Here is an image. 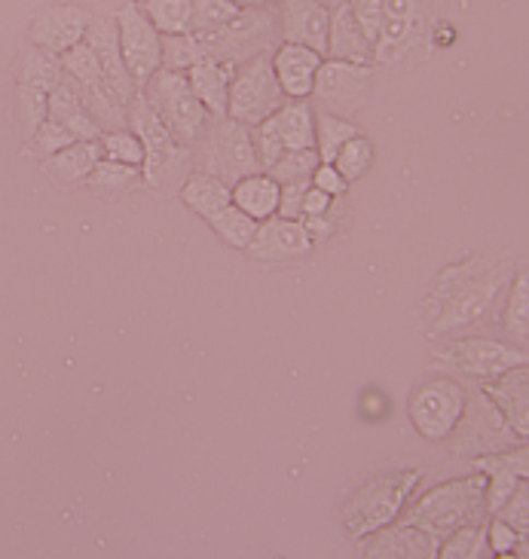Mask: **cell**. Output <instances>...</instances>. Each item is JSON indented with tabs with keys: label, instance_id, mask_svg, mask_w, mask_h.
Instances as JSON below:
<instances>
[{
	"label": "cell",
	"instance_id": "obj_42",
	"mask_svg": "<svg viewBox=\"0 0 529 559\" xmlns=\"http://www.w3.org/2000/svg\"><path fill=\"white\" fill-rule=\"evenodd\" d=\"M71 144H77L74 135L61 126L59 120H49L46 117L44 126L34 132V138L31 141H25V151H22V156H34V159H46V156H52V153H59L61 147H71Z\"/></svg>",
	"mask_w": 529,
	"mask_h": 559
},
{
	"label": "cell",
	"instance_id": "obj_41",
	"mask_svg": "<svg viewBox=\"0 0 529 559\" xmlns=\"http://www.w3.org/2000/svg\"><path fill=\"white\" fill-rule=\"evenodd\" d=\"M318 163H321V159H318L316 147H309V151H285L267 175H272L279 183L309 181L313 171L318 168Z\"/></svg>",
	"mask_w": 529,
	"mask_h": 559
},
{
	"label": "cell",
	"instance_id": "obj_3",
	"mask_svg": "<svg viewBox=\"0 0 529 559\" xmlns=\"http://www.w3.org/2000/svg\"><path fill=\"white\" fill-rule=\"evenodd\" d=\"M435 0H386V15L374 44L377 68L410 71L425 61L432 49V25H435Z\"/></svg>",
	"mask_w": 529,
	"mask_h": 559
},
{
	"label": "cell",
	"instance_id": "obj_30",
	"mask_svg": "<svg viewBox=\"0 0 529 559\" xmlns=\"http://www.w3.org/2000/svg\"><path fill=\"white\" fill-rule=\"evenodd\" d=\"M141 183H144L141 166H126V163H114V159H102L86 178V187L92 193L107 199V202H120L122 197L138 190Z\"/></svg>",
	"mask_w": 529,
	"mask_h": 559
},
{
	"label": "cell",
	"instance_id": "obj_52",
	"mask_svg": "<svg viewBox=\"0 0 529 559\" xmlns=\"http://www.w3.org/2000/svg\"><path fill=\"white\" fill-rule=\"evenodd\" d=\"M132 3H141V0H132Z\"/></svg>",
	"mask_w": 529,
	"mask_h": 559
},
{
	"label": "cell",
	"instance_id": "obj_37",
	"mask_svg": "<svg viewBox=\"0 0 529 559\" xmlns=\"http://www.w3.org/2000/svg\"><path fill=\"white\" fill-rule=\"evenodd\" d=\"M484 523H471V526H462V530H456L454 535H447L438 545V559L493 557V554H490V545H486Z\"/></svg>",
	"mask_w": 529,
	"mask_h": 559
},
{
	"label": "cell",
	"instance_id": "obj_9",
	"mask_svg": "<svg viewBox=\"0 0 529 559\" xmlns=\"http://www.w3.org/2000/svg\"><path fill=\"white\" fill-rule=\"evenodd\" d=\"M371 95H374V64L325 59L318 68L309 105L316 114L355 120L371 105Z\"/></svg>",
	"mask_w": 529,
	"mask_h": 559
},
{
	"label": "cell",
	"instance_id": "obj_49",
	"mask_svg": "<svg viewBox=\"0 0 529 559\" xmlns=\"http://www.w3.org/2000/svg\"><path fill=\"white\" fill-rule=\"evenodd\" d=\"M333 202L337 199L328 197V193H321L318 187L309 183V190H306V197H303V217H318V214H328L333 209Z\"/></svg>",
	"mask_w": 529,
	"mask_h": 559
},
{
	"label": "cell",
	"instance_id": "obj_45",
	"mask_svg": "<svg viewBox=\"0 0 529 559\" xmlns=\"http://www.w3.org/2000/svg\"><path fill=\"white\" fill-rule=\"evenodd\" d=\"M349 10H352L355 22L367 34V40L377 44L379 28H383V15H386V0H349Z\"/></svg>",
	"mask_w": 529,
	"mask_h": 559
},
{
	"label": "cell",
	"instance_id": "obj_44",
	"mask_svg": "<svg viewBox=\"0 0 529 559\" xmlns=\"http://www.w3.org/2000/svg\"><path fill=\"white\" fill-rule=\"evenodd\" d=\"M484 535L493 557H508V554L517 547V542H520V538H527V535H520L512 523H505V520L496 514L490 516V520L484 523Z\"/></svg>",
	"mask_w": 529,
	"mask_h": 559
},
{
	"label": "cell",
	"instance_id": "obj_14",
	"mask_svg": "<svg viewBox=\"0 0 529 559\" xmlns=\"http://www.w3.org/2000/svg\"><path fill=\"white\" fill-rule=\"evenodd\" d=\"M114 22H117L122 61H126L138 90H144L148 80L163 68V34L153 28L151 19L141 13V7L132 0L120 7Z\"/></svg>",
	"mask_w": 529,
	"mask_h": 559
},
{
	"label": "cell",
	"instance_id": "obj_23",
	"mask_svg": "<svg viewBox=\"0 0 529 559\" xmlns=\"http://www.w3.org/2000/svg\"><path fill=\"white\" fill-rule=\"evenodd\" d=\"M105 156H102V141H77L71 147H61L59 153L40 159L44 175L52 183H59L64 190L86 183L92 175V168L98 166Z\"/></svg>",
	"mask_w": 529,
	"mask_h": 559
},
{
	"label": "cell",
	"instance_id": "obj_16",
	"mask_svg": "<svg viewBox=\"0 0 529 559\" xmlns=\"http://www.w3.org/2000/svg\"><path fill=\"white\" fill-rule=\"evenodd\" d=\"M316 242L309 239V233L301 221H287V217H270L260 221L258 233L251 245L245 248L243 254L255 263H267V266H282V263H301L313 254Z\"/></svg>",
	"mask_w": 529,
	"mask_h": 559
},
{
	"label": "cell",
	"instance_id": "obj_5",
	"mask_svg": "<svg viewBox=\"0 0 529 559\" xmlns=\"http://www.w3.org/2000/svg\"><path fill=\"white\" fill-rule=\"evenodd\" d=\"M401 523L420 526L428 532L435 542H444L447 535H454L462 526L471 523H484L486 501H484V474H469L450 484L435 486L432 492H425L416 504L404 508V514L398 516Z\"/></svg>",
	"mask_w": 529,
	"mask_h": 559
},
{
	"label": "cell",
	"instance_id": "obj_10",
	"mask_svg": "<svg viewBox=\"0 0 529 559\" xmlns=\"http://www.w3.org/2000/svg\"><path fill=\"white\" fill-rule=\"evenodd\" d=\"M466 404H469V392L456 379L428 377L410 394V425L428 443H447L466 413Z\"/></svg>",
	"mask_w": 529,
	"mask_h": 559
},
{
	"label": "cell",
	"instance_id": "obj_27",
	"mask_svg": "<svg viewBox=\"0 0 529 559\" xmlns=\"http://www.w3.org/2000/svg\"><path fill=\"white\" fill-rule=\"evenodd\" d=\"M279 193H282V183L275 181L267 171H255V175H245L239 181L233 183V205L243 209L248 217L255 221H270L279 212Z\"/></svg>",
	"mask_w": 529,
	"mask_h": 559
},
{
	"label": "cell",
	"instance_id": "obj_32",
	"mask_svg": "<svg viewBox=\"0 0 529 559\" xmlns=\"http://www.w3.org/2000/svg\"><path fill=\"white\" fill-rule=\"evenodd\" d=\"M502 328L505 333L517 340L520 346L527 343L529 336V273L520 270L515 275V282L508 287V302H505V312H502Z\"/></svg>",
	"mask_w": 529,
	"mask_h": 559
},
{
	"label": "cell",
	"instance_id": "obj_24",
	"mask_svg": "<svg viewBox=\"0 0 529 559\" xmlns=\"http://www.w3.org/2000/svg\"><path fill=\"white\" fill-rule=\"evenodd\" d=\"M325 59L352 61V64H371V59H374V44L367 40V34L362 31V25L355 22V15L349 10V0L331 10Z\"/></svg>",
	"mask_w": 529,
	"mask_h": 559
},
{
	"label": "cell",
	"instance_id": "obj_25",
	"mask_svg": "<svg viewBox=\"0 0 529 559\" xmlns=\"http://www.w3.org/2000/svg\"><path fill=\"white\" fill-rule=\"evenodd\" d=\"M184 74H187V83H190L193 95L212 117H227L230 83H233V74H236V64L209 56V59H202Z\"/></svg>",
	"mask_w": 529,
	"mask_h": 559
},
{
	"label": "cell",
	"instance_id": "obj_31",
	"mask_svg": "<svg viewBox=\"0 0 529 559\" xmlns=\"http://www.w3.org/2000/svg\"><path fill=\"white\" fill-rule=\"evenodd\" d=\"M46 114H49V92L37 90V86H25V83H15L13 129L22 144L31 141L34 132L44 126Z\"/></svg>",
	"mask_w": 529,
	"mask_h": 559
},
{
	"label": "cell",
	"instance_id": "obj_40",
	"mask_svg": "<svg viewBox=\"0 0 529 559\" xmlns=\"http://www.w3.org/2000/svg\"><path fill=\"white\" fill-rule=\"evenodd\" d=\"M102 156L114 159V163H126V166H141L144 163V144L138 141L132 129H110L102 132Z\"/></svg>",
	"mask_w": 529,
	"mask_h": 559
},
{
	"label": "cell",
	"instance_id": "obj_4",
	"mask_svg": "<svg viewBox=\"0 0 529 559\" xmlns=\"http://www.w3.org/2000/svg\"><path fill=\"white\" fill-rule=\"evenodd\" d=\"M423 477V468H395L358 486L343 504V526L352 542H362L367 535L392 526L404 514Z\"/></svg>",
	"mask_w": 529,
	"mask_h": 559
},
{
	"label": "cell",
	"instance_id": "obj_39",
	"mask_svg": "<svg viewBox=\"0 0 529 559\" xmlns=\"http://www.w3.org/2000/svg\"><path fill=\"white\" fill-rule=\"evenodd\" d=\"M239 13L233 0H190V31L193 34H212L224 28Z\"/></svg>",
	"mask_w": 529,
	"mask_h": 559
},
{
	"label": "cell",
	"instance_id": "obj_18",
	"mask_svg": "<svg viewBox=\"0 0 529 559\" xmlns=\"http://www.w3.org/2000/svg\"><path fill=\"white\" fill-rule=\"evenodd\" d=\"M331 10L321 0H279V34L282 44L309 46L325 56Z\"/></svg>",
	"mask_w": 529,
	"mask_h": 559
},
{
	"label": "cell",
	"instance_id": "obj_43",
	"mask_svg": "<svg viewBox=\"0 0 529 559\" xmlns=\"http://www.w3.org/2000/svg\"><path fill=\"white\" fill-rule=\"evenodd\" d=\"M301 224L309 233V239L316 245L331 242L333 236H340L349 227V212L340 209V199L333 202V209L328 214H318V217H301Z\"/></svg>",
	"mask_w": 529,
	"mask_h": 559
},
{
	"label": "cell",
	"instance_id": "obj_2",
	"mask_svg": "<svg viewBox=\"0 0 529 559\" xmlns=\"http://www.w3.org/2000/svg\"><path fill=\"white\" fill-rule=\"evenodd\" d=\"M126 122L144 144V163H141L144 183L160 193H172V190L178 193V187L193 171V151L172 135V129L156 114V107L148 102L144 92H138L126 105Z\"/></svg>",
	"mask_w": 529,
	"mask_h": 559
},
{
	"label": "cell",
	"instance_id": "obj_8",
	"mask_svg": "<svg viewBox=\"0 0 529 559\" xmlns=\"http://www.w3.org/2000/svg\"><path fill=\"white\" fill-rule=\"evenodd\" d=\"M141 92H144L148 102L156 107V114L166 120V126L172 129V135L178 138L184 147L193 151V144H197L199 138H202V132L209 129L212 114H209V110L202 107V102L193 95L190 83H187V74L160 68Z\"/></svg>",
	"mask_w": 529,
	"mask_h": 559
},
{
	"label": "cell",
	"instance_id": "obj_28",
	"mask_svg": "<svg viewBox=\"0 0 529 559\" xmlns=\"http://www.w3.org/2000/svg\"><path fill=\"white\" fill-rule=\"evenodd\" d=\"M178 199L190 212L209 221L212 214L227 209L233 202V187L221 178H214V175H205V171H190L187 181L178 187Z\"/></svg>",
	"mask_w": 529,
	"mask_h": 559
},
{
	"label": "cell",
	"instance_id": "obj_17",
	"mask_svg": "<svg viewBox=\"0 0 529 559\" xmlns=\"http://www.w3.org/2000/svg\"><path fill=\"white\" fill-rule=\"evenodd\" d=\"M469 462L478 474H484L486 516L496 514L502 504L515 496V489L527 480L529 474L527 443L512 447V450H499V453L478 455V459H469Z\"/></svg>",
	"mask_w": 529,
	"mask_h": 559
},
{
	"label": "cell",
	"instance_id": "obj_29",
	"mask_svg": "<svg viewBox=\"0 0 529 559\" xmlns=\"http://www.w3.org/2000/svg\"><path fill=\"white\" fill-rule=\"evenodd\" d=\"M15 83H25V86H37V90L52 92L59 86V80L64 76L61 71L59 56L46 52L40 46L34 44H22V49L15 52Z\"/></svg>",
	"mask_w": 529,
	"mask_h": 559
},
{
	"label": "cell",
	"instance_id": "obj_50",
	"mask_svg": "<svg viewBox=\"0 0 529 559\" xmlns=\"http://www.w3.org/2000/svg\"><path fill=\"white\" fill-rule=\"evenodd\" d=\"M239 10H251V7H275L279 0H233Z\"/></svg>",
	"mask_w": 529,
	"mask_h": 559
},
{
	"label": "cell",
	"instance_id": "obj_20",
	"mask_svg": "<svg viewBox=\"0 0 529 559\" xmlns=\"http://www.w3.org/2000/svg\"><path fill=\"white\" fill-rule=\"evenodd\" d=\"M364 557L377 559H438V542L420 526L395 520L392 526L374 532L358 542Z\"/></svg>",
	"mask_w": 529,
	"mask_h": 559
},
{
	"label": "cell",
	"instance_id": "obj_15",
	"mask_svg": "<svg viewBox=\"0 0 529 559\" xmlns=\"http://www.w3.org/2000/svg\"><path fill=\"white\" fill-rule=\"evenodd\" d=\"M92 19L95 15L80 3H46L31 15L28 44L40 46L52 56H61V52H68V49H74L77 44L86 40Z\"/></svg>",
	"mask_w": 529,
	"mask_h": 559
},
{
	"label": "cell",
	"instance_id": "obj_19",
	"mask_svg": "<svg viewBox=\"0 0 529 559\" xmlns=\"http://www.w3.org/2000/svg\"><path fill=\"white\" fill-rule=\"evenodd\" d=\"M86 44L92 46L95 59H98V68H102V76L105 83L114 90V95L120 98L122 105H129L136 98L138 86L126 61H122V49H120V37H117V22L114 19H92L90 31H86Z\"/></svg>",
	"mask_w": 529,
	"mask_h": 559
},
{
	"label": "cell",
	"instance_id": "obj_12",
	"mask_svg": "<svg viewBox=\"0 0 529 559\" xmlns=\"http://www.w3.org/2000/svg\"><path fill=\"white\" fill-rule=\"evenodd\" d=\"M291 102L272 71V52L255 56V59L236 64V74L230 83L227 117L243 126H258L270 120L279 107Z\"/></svg>",
	"mask_w": 529,
	"mask_h": 559
},
{
	"label": "cell",
	"instance_id": "obj_33",
	"mask_svg": "<svg viewBox=\"0 0 529 559\" xmlns=\"http://www.w3.org/2000/svg\"><path fill=\"white\" fill-rule=\"evenodd\" d=\"M209 227L218 233V239H224L230 248H236V251H245L251 239H255V233H258V221L255 217H248L243 209H236L233 202H230L227 209H221L218 214L209 217Z\"/></svg>",
	"mask_w": 529,
	"mask_h": 559
},
{
	"label": "cell",
	"instance_id": "obj_22",
	"mask_svg": "<svg viewBox=\"0 0 529 559\" xmlns=\"http://www.w3.org/2000/svg\"><path fill=\"white\" fill-rule=\"evenodd\" d=\"M481 392L496 404L502 416H505V423L512 425L517 431V438L527 440L529 438V370L527 364H520V367H512L508 373H502V377L490 379L484 382V389Z\"/></svg>",
	"mask_w": 529,
	"mask_h": 559
},
{
	"label": "cell",
	"instance_id": "obj_36",
	"mask_svg": "<svg viewBox=\"0 0 529 559\" xmlns=\"http://www.w3.org/2000/svg\"><path fill=\"white\" fill-rule=\"evenodd\" d=\"M355 135H358V126L352 120L331 117V114H316V153L321 163H333L340 147Z\"/></svg>",
	"mask_w": 529,
	"mask_h": 559
},
{
	"label": "cell",
	"instance_id": "obj_1",
	"mask_svg": "<svg viewBox=\"0 0 529 559\" xmlns=\"http://www.w3.org/2000/svg\"><path fill=\"white\" fill-rule=\"evenodd\" d=\"M515 275L517 266L502 254H469L444 266L416 306V324L425 340L438 343L454 333L486 328Z\"/></svg>",
	"mask_w": 529,
	"mask_h": 559
},
{
	"label": "cell",
	"instance_id": "obj_26",
	"mask_svg": "<svg viewBox=\"0 0 529 559\" xmlns=\"http://www.w3.org/2000/svg\"><path fill=\"white\" fill-rule=\"evenodd\" d=\"M279 141L285 144V151H309L316 147V110L309 105V98L303 102H285L272 114L270 120H263Z\"/></svg>",
	"mask_w": 529,
	"mask_h": 559
},
{
	"label": "cell",
	"instance_id": "obj_21",
	"mask_svg": "<svg viewBox=\"0 0 529 559\" xmlns=\"http://www.w3.org/2000/svg\"><path fill=\"white\" fill-rule=\"evenodd\" d=\"M321 61H325V56L309 49V46L279 44L272 49V71H275V80L291 102H303L313 95Z\"/></svg>",
	"mask_w": 529,
	"mask_h": 559
},
{
	"label": "cell",
	"instance_id": "obj_34",
	"mask_svg": "<svg viewBox=\"0 0 529 559\" xmlns=\"http://www.w3.org/2000/svg\"><path fill=\"white\" fill-rule=\"evenodd\" d=\"M138 7L160 34H187L190 31V0H141Z\"/></svg>",
	"mask_w": 529,
	"mask_h": 559
},
{
	"label": "cell",
	"instance_id": "obj_47",
	"mask_svg": "<svg viewBox=\"0 0 529 559\" xmlns=\"http://www.w3.org/2000/svg\"><path fill=\"white\" fill-rule=\"evenodd\" d=\"M309 183H313V187H318L321 193H328V197H333V199H346L349 187H352V183H349L346 178H343V175L333 168V163H318V168L313 171Z\"/></svg>",
	"mask_w": 529,
	"mask_h": 559
},
{
	"label": "cell",
	"instance_id": "obj_13",
	"mask_svg": "<svg viewBox=\"0 0 529 559\" xmlns=\"http://www.w3.org/2000/svg\"><path fill=\"white\" fill-rule=\"evenodd\" d=\"M447 440H450V450H454L456 459H478V455L499 453V450H512V447L527 443V440L517 438L515 428L505 423V416L484 392L469 397L462 419Z\"/></svg>",
	"mask_w": 529,
	"mask_h": 559
},
{
	"label": "cell",
	"instance_id": "obj_48",
	"mask_svg": "<svg viewBox=\"0 0 529 559\" xmlns=\"http://www.w3.org/2000/svg\"><path fill=\"white\" fill-rule=\"evenodd\" d=\"M309 190V181H294L282 183V193H279V217H287V221H301L303 217V197Z\"/></svg>",
	"mask_w": 529,
	"mask_h": 559
},
{
	"label": "cell",
	"instance_id": "obj_6",
	"mask_svg": "<svg viewBox=\"0 0 529 559\" xmlns=\"http://www.w3.org/2000/svg\"><path fill=\"white\" fill-rule=\"evenodd\" d=\"M193 171L214 175L230 187L245 175L260 171L255 144H251V129L230 117H212L209 129L193 144Z\"/></svg>",
	"mask_w": 529,
	"mask_h": 559
},
{
	"label": "cell",
	"instance_id": "obj_11",
	"mask_svg": "<svg viewBox=\"0 0 529 559\" xmlns=\"http://www.w3.org/2000/svg\"><path fill=\"white\" fill-rule=\"evenodd\" d=\"M432 358L478 382H490L508 373L512 367L529 361L527 348L517 343H502L490 336H456V333L444 336V346L432 343Z\"/></svg>",
	"mask_w": 529,
	"mask_h": 559
},
{
	"label": "cell",
	"instance_id": "obj_7",
	"mask_svg": "<svg viewBox=\"0 0 529 559\" xmlns=\"http://www.w3.org/2000/svg\"><path fill=\"white\" fill-rule=\"evenodd\" d=\"M205 52L212 59L230 61V64H243V61L272 52L275 44L282 40L279 34V3L275 7H251L239 10L233 22L212 34H197Z\"/></svg>",
	"mask_w": 529,
	"mask_h": 559
},
{
	"label": "cell",
	"instance_id": "obj_46",
	"mask_svg": "<svg viewBox=\"0 0 529 559\" xmlns=\"http://www.w3.org/2000/svg\"><path fill=\"white\" fill-rule=\"evenodd\" d=\"M496 516H502L505 523H512L520 535H527L529 532V492H527V480L517 486L515 496L502 504L499 511H496Z\"/></svg>",
	"mask_w": 529,
	"mask_h": 559
},
{
	"label": "cell",
	"instance_id": "obj_35",
	"mask_svg": "<svg viewBox=\"0 0 529 559\" xmlns=\"http://www.w3.org/2000/svg\"><path fill=\"white\" fill-rule=\"evenodd\" d=\"M202 59H209L205 46L199 40L193 31L187 34H163V68L166 71H190L193 64Z\"/></svg>",
	"mask_w": 529,
	"mask_h": 559
},
{
	"label": "cell",
	"instance_id": "obj_38",
	"mask_svg": "<svg viewBox=\"0 0 529 559\" xmlns=\"http://www.w3.org/2000/svg\"><path fill=\"white\" fill-rule=\"evenodd\" d=\"M374 166V141L364 138L362 132L355 138H349L346 144L340 147V153L333 156V168L346 178L349 183L362 181L364 175Z\"/></svg>",
	"mask_w": 529,
	"mask_h": 559
},
{
	"label": "cell",
	"instance_id": "obj_51",
	"mask_svg": "<svg viewBox=\"0 0 529 559\" xmlns=\"http://www.w3.org/2000/svg\"><path fill=\"white\" fill-rule=\"evenodd\" d=\"M321 3H325L328 10H333V7H340V3H346V0H321Z\"/></svg>",
	"mask_w": 529,
	"mask_h": 559
}]
</instances>
